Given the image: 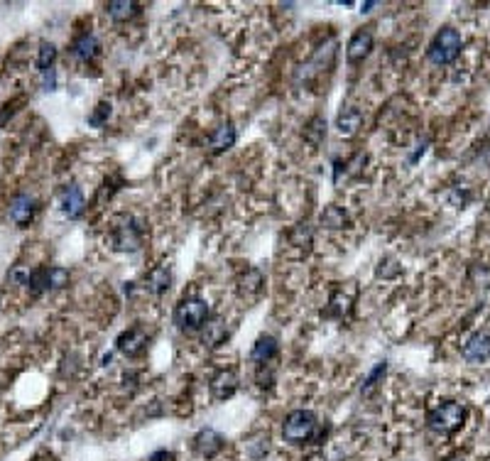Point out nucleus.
Here are the masks:
<instances>
[{
  "label": "nucleus",
  "instance_id": "1",
  "mask_svg": "<svg viewBox=\"0 0 490 461\" xmlns=\"http://www.w3.org/2000/svg\"><path fill=\"white\" fill-rule=\"evenodd\" d=\"M469 410L456 400H444L442 405H437L434 410L426 413V427L437 435H453L466 424Z\"/></svg>",
  "mask_w": 490,
  "mask_h": 461
},
{
  "label": "nucleus",
  "instance_id": "2",
  "mask_svg": "<svg viewBox=\"0 0 490 461\" xmlns=\"http://www.w3.org/2000/svg\"><path fill=\"white\" fill-rule=\"evenodd\" d=\"M461 49H464V37H461V33H458L456 27H442V30L434 35V39L429 42L426 57H429L431 64L446 66L458 60Z\"/></svg>",
  "mask_w": 490,
  "mask_h": 461
},
{
  "label": "nucleus",
  "instance_id": "3",
  "mask_svg": "<svg viewBox=\"0 0 490 461\" xmlns=\"http://www.w3.org/2000/svg\"><path fill=\"white\" fill-rule=\"evenodd\" d=\"M209 316L211 309L201 297H184L174 307V324H177L179 332H201L209 322Z\"/></svg>",
  "mask_w": 490,
  "mask_h": 461
},
{
  "label": "nucleus",
  "instance_id": "4",
  "mask_svg": "<svg viewBox=\"0 0 490 461\" xmlns=\"http://www.w3.org/2000/svg\"><path fill=\"white\" fill-rule=\"evenodd\" d=\"M317 424L319 419L312 410H292L285 417V424H282V437L290 444H304V442L314 440Z\"/></svg>",
  "mask_w": 490,
  "mask_h": 461
},
{
  "label": "nucleus",
  "instance_id": "5",
  "mask_svg": "<svg viewBox=\"0 0 490 461\" xmlns=\"http://www.w3.org/2000/svg\"><path fill=\"white\" fill-rule=\"evenodd\" d=\"M111 243L115 251L120 253H135L142 246V226L133 219V216H123L118 224L113 226L111 233Z\"/></svg>",
  "mask_w": 490,
  "mask_h": 461
},
{
  "label": "nucleus",
  "instance_id": "6",
  "mask_svg": "<svg viewBox=\"0 0 490 461\" xmlns=\"http://www.w3.org/2000/svg\"><path fill=\"white\" fill-rule=\"evenodd\" d=\"M147 346H150V334H147V329L140 327V324L130 327L128 332L120 334L118 341H115V349H118L123 356H128V359H138V356H142L147 351Z\"/></svg>",
  "mask_w": 490,
  "mask_h": 461
},
{
  "label": "nucleus",
  "instance_id": "7",
  "mask_svg": "<svg viewBox=\"0 0 490 461\" xmlns=\"http://www.w3.org/2000/svg\"><path fill=\"white\" fill-rule=\"evenodd\" d=\"M461 356L473 365L488 363L490 361V334L488 332L471 334L469 341H466L464 349H461Z\"/></svg>",
  "mask_w": 490,
  "mask_h": 461
},
{
  "label": "nucleus",
  "instance_id": "8",
  "mask_svg": "<svg viewBox=\"0 0 490 461\" xmlns=\"http://www.w3.org/2000/svg\"><path fill=\"white\" fill-rule=\"evenodd\" d=\"M373 49V33L370 27H361L356 33L350 35L348 47H346V60L348 64H361Z\"/></svg>",
  "mask_w": 490,
  "mask_h": 461
},
{
  "label": "nucleus",
  "instance_id": "9",
  "mask_svg": "<svg viewBox=\"0 0 490 461\" xmlns=\"http://www.w3.org/2000/svg\"><path fill=\"white\" fill-rule=\"evenodd\" d=\"M223 444H226L223 435H218V432L211 427L201 429L199 435L194 437V451L199 456H206V459H214V456L223 449Z\"/></svg>",
  "mask_w": 490,
  "mask_h": 461
},
{
  "label": "nucleus",
  "instance_id": "10",
  "mask_svg": "<svg viewBox=\"0 0 490 461\" xmlns=\"http://www.w3.org/2000/svg\"><path fill=\"white\" fill-rule=\"evenodd\" d=\"M59 204H62V211H64L69 219H81V214L86 211V199L81 194V189L76 184H66L62 189V197H59Z\"/></svg>",
  "mask_w": 490,
  "mask_h": 461
},
{
  "label": "nucleus",
  "instance_id": "11",
  "mask_svg": "<svg viewBox=\"0 0 490 461\" xmlns=\"http://www.w3.org/2000/svg\"><path fill=\"white\" fill-rule=\"evenodd\" d=\"M35 211H37V201L30 194H17L10 201V219L15 226H27L35 219Z\"/></svg>",
  "mask_w": 490,
  "mask_h": 461
},
{
  "label": "nucleus",
  "instance_id": "12",
  "mask_svg": "<svg viewBox=\"0 0 490 461\" xmlns=\"http://www.w3.org/2000/svg\"><path fill=\"white\" fill-rule=\"evenodd\" d=\"M69 52L71 57H76L79 62H91L96 60L98 52H101V42H98V37L93 33H84L71 42Z\"/></svg>",
  "mask_w": 490,
  "mask_h": 461
},
{
  "label": "nucleus",
  "instance_id": "13",
  "mask_svg": "<svg viewBox=\"0 0 490 461\" xmlns=\"http://www.w3.org/2000/svg\"><path fill=\"white\" fill-rule=\"evenodd\" d=\"M236 138H238V133H236V128H233V123H221L214 133L209 135L211 155H221V152L231 150V147L236 145Z\"/></svg>",
  "mask_w": 490,
  "mask_h": 461
},
{
  "label": "nucleus",
  "instance_id": "14",
  "mask_svg": "<svg viewBox=\"0 0 490 461\" xmlns=\"http://www.w3.org/2000/svg\"><path fill=\"white\" fill-rule=\"evenodd\" d=\"M238 390V376L233 370H218L214 378H211V395L216 400H228L233 397Z\"/></svg>",
  "mask_w": 490,
  "mask_h": 461
},
{
  "label": "nucleus",
  "instance_id": "15",
  "mask_svg": "<svg viewBox=\"0 0 490 461\" xmlns=\"http://www.w3.org/2000/svg\"><path fill=\"white\" fill-rule=\"evenodd\" d=\"M145 287L147 292L155 297L164 295V292L172 287V268H169V265H157V268H152L145 278Z\"/></svg>",
  "mask_w": 490,
  "mask_h": 461
},
{
  "label": "nucleus",
  "instance_id": "16",
  "mask_svg": "<svg viewBox=\"0 0 490 461\" xmlns=\"http://www.w3.org/2000/svg\"><path fill=\"white\" fill-rule=\"evenodd\" d=\"M363 125V113L361 108L356 106H346L343 111L339 113V118H336V130H339L343 138H353V135L361 130Z\"/></svg>",
  "mask_w": 490,
  "mask_h": 461
},
{
  "label": "nucleus",
  "instance_id": "17",
  "mask_svg": "<svg viewBox=\"0 0 490 461\" xmlns=\"http://www.w3.org/2000/svg\"><path fill=\"white\" fill-rule=\"evenodd\" d=\"M277 354H280V343H277V338L275 336H260L258 341H255V346H253V361L258 365H267V363H272V361L277 359Z\"/></svg>",
  "mask_w": 490,
  "mask_h": 461
},
{
  "label": "nucleus",
  "instance_id": "18",
  "mask_svg": "<svg viewBox=\"0 0 490 461\" xmlns=\"http://www.w3.org/2000/svg\"><path fill=\"white\" fill-rule=\"evenodd\" d=\"M226 338H228V327H226V322H223V316H209V322H206V327H204L206 346L216 349V346L226 343Z\"/></svg>",
  "mask_w": 490,
  "mask_h": 461
},
{
  "label": "nucleus",
  "instance_id": "19",
  "mask_svg": "<svg viewBox=\"0 0 490 461\" xmlns=\"http://www.w3.org/2000/svg\"><path fill=\"white\" fill-rule=\"evenodd\" d=\"M106 12L111 20L115 22H128L133 20L138 12H140V6L135 3V0H111L106 6Z\"/></svg>",
  "mask_w": 490,
  "mask_h": 461
},
{
  "label": "nucleus",
  "instance_id": "20",
  "mask_svg": "<svg viewBox=\"0 0 490 461\" xmlns=\"http://www.w3.org/2000/svg\"><path fill=\"white\" fill-rule=\"evenodd\" d=\"M321 226L329 230H339V228H346V226L350 224L348 219V211L341 209V206H326V209L321 211Z\"/></svg>",
  "mask_w": 490,
  "mask_h": 461
},
{
  "label": "nucleus",
  "instance_id": "21",
  "mask_svg": "<svg viewBox=\"0 0 490 461\" xmlns=\"http://www.w3.org/2000/svg\"><path fill=\"white\" fill-rule=\"evenodd\" d=\"M323 138H326V120H323V116L309 118V123L304 125V140H307L309 145L319 147L323 143Z\"/></svg>",
  "mask_w": 490,
  "mask_h": 461
},
{
  "label": "nucleus",
  "instance_id": "22",
  "mask_svg": "<svg viewBox=\"0 0 490 461\" xmlns=\"http://www.w3.org/2000/svg\"><path fill=\"white\" fill-rule=\"evenodd\" d=\"M263 273L260 270H248V273L241 278V292L243 295H258L260 290H263Z\"/></svg>",
  "mask_w": 490,
  "mask_h": 461
},
{
  "label": "nucleus",
  "instance_id": "23",
  "mask_svg": "<svg viewBox=\"0 0 490 461\" xmlns=\"http://www.w3.org/2000/svg\"><path fill=\"white\" fill-rule=\"evenodd\" d=\"M54 60H57V47L52 42H42L37 52V69L39 71H49L54 69Z\"/></svg>",
  "mask_w": 490,
  "mask_h": 461
},
{
  "label": "nucleus",
  "instance_id": "24",
  "mask_svg": "<svg viewBox=\"0 0 490 461\" xmlns=\"http://www.w3.org/2000/svg\"><path fill=\"white\" fill-rule=\"evenodd\" d=\"M385 373H388V363L385 361H380V363L375 365V368L370 370V376L366 378V383H363V395H370L373 390H375L377 386H380V381L385 378Z\"/></svg>",
  "mask_w": 490,
  "mask_h": 461
},
{
  "label": "nucleus",
  "instance_id": "25",
  "mask_svg": "<svg viewBox=\"0 0 490 461\" xmlns=\"http://www.w3.org/2000/svg\"><path fill=\"white\" fill-rule=\"evenodd\" d=\"M47 280H49V290H59L69 284V270L66 268H47Z\"/></svg>",
  "mask_w": 490,
  "mask_h": 461
},
{
  "label": "nucleus",
  "instance_id": "26",
  "mask_svg": "<svg viewBox=\"0 0 490 461\" xmlns=\"http://www.w3.org/2000/svg\"><path fill=\"white\" fill-rule=\"evenodd\" d=\"M108 118H111V103L101 101L96 108H93L91 116H88V125H93V128H103V125L108 123Z\"/></svg>",
  "mask_w": 490,
  "mask_h": 461
},
{
  "label": "nucleus",
  "instance_id": "27",
  "mask_svg": "<svg viewBox=\"0 0 490 461\" xmlns=\"http://www.w3.org/2000/svg\"><path fill=\"white\" fill-rule=\"evenodd\" d=\"M292 243H294V246H309V243H312V226H309L307 221L294 226V230H292Z\"/></svg>",
  "mask_w": 490,
  "mask_h": 461
},
{
  "label": "nucleus",
  "instance_id": "28",
  "mask_svg": "<svg viewBox=\"0 0 490 461\" xmlns=\"http://www.w3.org/2000/svg\"><path fill=\"white\" fill-rule=\"evenodd\" d=\"M42 74H44V89H47V91H52V89H54V69L42 71Z\"/></svg>",
  "mask_w": 490,
  "mask_h": 461
},
{
  "label": "nucleus",
  "instance_id": "29",
  "mask_svg": "<svg viewBox=\"0 0 490 461\" xmlns=\"http://www.w3.org/2000/svg\"><path fill=\"white\" fill-rule=\"evenodd\" d=\"M377 3H363L361 6V12H370V8H375Z\"/></svg>",
  "mask_w": 490,
  "mask_h": 461
},
{
  "label": "nucleus",
  "instance_id": "30",
  "mask_svg": "<svg viewBox=\"0 0 490 461\" xmlns=\"http://www.w3.org/2000/svg\"><path fill=\"white\" fill-rule=\"evenodd\" d=\"M446 461H464L461 456H451V459H446Z\"/></svg>",
  "mask_w": 490,
  "mask_h": 461
}]
</instances>
